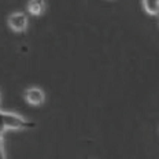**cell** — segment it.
Wrapping results in <instances>:
<instances>
[{"label":"cell","mask_w":159,"mask_h":159,"mask_svg":"<svg viewBox=\"0 0 159 159\" xmlns=\"http://www.w3.org/2000/svg\"><path fill=\"white\" fill-rule=\"evenodd\" d=\"M28 11L34 16L41 15L43 12L45 11V2L44 0H29Z\"/></svg>","instance_id":"4"},{"label":"cell","mask_w":159,"mask_h":159,"mask_svg":"<svg viewBox=\"0 0 159 159\" xmlns=\"http://www.w3.org/2000/svg\"><path fill=\"white\" fill-rule=\"evenodd\" d=\"M8 26L12 29L14 32L22 33L26 30V26H28V16L24 12H15L8 16Z\"/></svg>","instance_id":"2"},{"label":"cell","mask_w":159,"mask_h":159,"mask_svg":"<svg viewBox=\"0 0 159 159\" xmlns=\"http://www.w3.org/2000/svg\"><path fill=\"white\" fill-rule=\"evenodd\" d=\"M143 6L150 15L159 14V0H143Z\"/></svg>","instance_id":"5"},{"label":"cell","mask_w":159,"mask_h":159,"mask_svg":"<svg viewBox=\"0 0 159 159\" xmlns=\"http://www.w3.org/2000/svg\"><path fill=\"white\" fill-rule=\"evenodd\" d=\"M36 124L32 121H26L19 115L0 111V129H33Z\"/></svg>","instance_id":"1"},{"label":"cell","mask_w":159,"mask_h":159,"mask_svg":"<svg viewBox=\"0 0 159 159\" xmlns=\"http://www.w3.org/2000/svg\"><path fill=\"white\" fill-rule=\"evenodd\" d=\"M0 157H3V129H0Z\"/></svg>","instance_id":"6"},{"label":"cell","mask_w":159,"mask_h":159,"mask_svg":"<svg viewBox=\"0 0 159 159\" xmlns=\"http://www.w3.org/2000/svg\"><path fill=\"white\" fill-rule=\"evenodd\" d=\"M158 25H159V18H158Z\"/></svg>","instance_id":"7"},{"label":"cell","mask_w":159,"mask_h":159,"mask_svg":"<svg viewBox=\"0 0 159 159\" xmlns=\"http://www.w3.org/2000/svg\"><path fill=\"white\" fill-rule=\"evenodd\" d=\"M25 99L30 106H41L44 102V92L39 88H30L25 92Z\"/></svg>","instance_id":"3"}]
</instances>
